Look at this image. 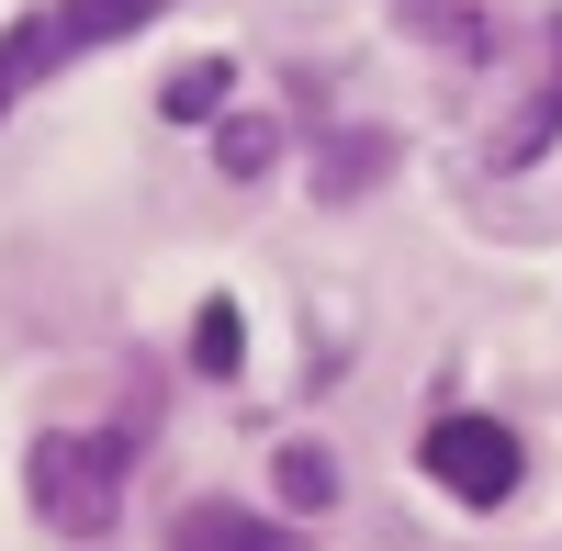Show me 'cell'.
<instances>
[{"instance_id":"cell-1","label":"cell","mask_w":562,"mask_h":551,"mask_svg":"<svg viewBox=\"0 0 562 551\" xmlns=\"http://www.w3.org/2000/svg\"><path fill=\"white\" fill-rule=\"evenodd\" d=\"M23 484H34V518H45V529L102 540L113 507H124V439H79V428H57V439H34Z\"/></svg>"},{"instance_id":"cell-2","label":"cell","mask_w":562,"mask_h":551,"mask_svg":"<svg viewBox=\"0 0 562 551\" xmlns=\"http://www.w3.org/2000/svg\"><path fill=\"white\" fill-rule=\"evenodd\" d=\"M416 462H428V484H450L461 507H506V495H518V428H495V417H439L428 439H416Z\"/></svg>"},{"instance_id":"cell-3","label":"cell","mask_w":562,"mask_h":551,"mask_svg":"<svg viewBox=\"0 0 562 551\" xmlns=\"http://www.w3.org/2000/svg\"><path fill=\"white\" fill-rule=\"evenodd\" d=\"M169 551H304V529L248 518V507H225V495H203V507L169 518Z\"/></svg>"},{"instance_id":"cell-4","label":"cell","mask_w":562,"mask_h":551,"mask_svg":"<svg viewBox=\"0 0 562 551\" xmlns=\"http://www.w3.org/2000/svg\"><path fill=\"white\" fill-rule=\"evenodd\" d=\"M68 45H79V34H68L57 12H34V23H12V34H0V113H12V102H23V90H34L45 68H57V57H68Z\"/></svg>"},{"instance_id":"cell-5","label":"cell","mask_w":562,"mask_h":551,"mask_svg":"<svg viewBox=\"0 0 562 551\" xmlns=\"http://www.w3.org/2000/svg\"><path fill=\"white\" fill-rule=\"evenodd\" d=\"M562 135V23H551V79L529 90V113H518V135H506V158H540Z\"/></svg>"},{"instance_id":"cell-6","label":"cell","mask_w":562,"mask_h":551,"mask_svg":"<svg viewBox=\"0 0 562 551\" xmlns=\"http://www.w3.org/2000/svg\"><path fill=\"white\" fill-rule=\"evenodd\" d=\"M281 495H293V518H315V507H338V462H326L315 439H293V450H281Z\"/></svg>"},{"instance_id":"cell-7","label":"cell","mask_w":562,"mask_h":551,"mask_svg":"<svg viewBox=\"0 0 562 551\" xmlns=\"http://www.w3.org/2000/svg\"><path fill=\"white\" fill-rule=\"evenodd\" d=\"M158 12H169V0H68L57 23H68L79 45H113V34H135V23H158Z\"/></svg>"},{"instance_id":"cell-8","label":"cell","mask_w":562,"mask_h":551,"mask_svg":"<svg viewBox=\"0 0 562 551\" xmlns=\"http://www.w3.org/2000/svg\"><path fill=\"white\" fill-rule=\"evenodd\" d=\"M237 304H203V327H192V360H203V372H237Z\"/></svg>"},{"instance_id":"cell-9","label":"cell","mask_w":562,"mask_h":551,"mask_svg":"<svg viewBox=\"0 0 562 551\" xmlns=\"http://www.w3.org/2000/svg\"><path fill=\"white\" fill-rule=\"evenodd\" d=\"M214 102H225V68H180V79H169V124H180V113H214Z\"/></svg>"},{"instance_id":"cell-10","label":"cell","mask_w":562,"mask_h":551,"mask_svg":"<svg viewBox=\"0 0 562 551\" xmlns=\"http://www.w3.org/2000/svg\"><path fill=\"white\" fill-rule=\"evenodd\" d=\"M225 169H237V180L270 169V135H259V124H225Z\"/></svg>"}]
</instances>
